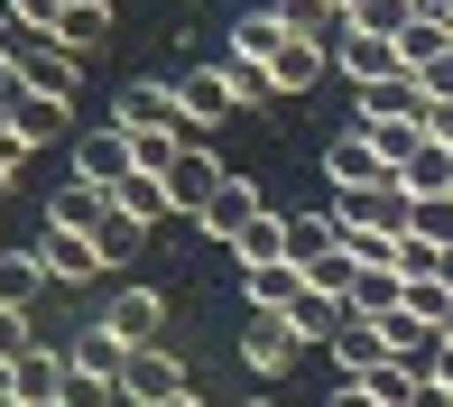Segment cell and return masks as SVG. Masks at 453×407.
I'll list each match as a JSON object with an SVG mask.
<instances>
[{
    "mask_svg": "<svg viewBox=\"0 0 453 407\" xmlns=\"http://www.w3.org/2000/svg\"><path fill=\"white\" fill-rule=\"evenodd\" d=\"M74 176H84V186H102V195H111L120 176H139V139L120 130V120H93V130L74 139Z\"/></svg>",
    "mask_w": 453,
    "mask_h": 407,
    "instance_id": "obj_1",
    "label": "cell"
},
{
    "mask_svg": "<svg viewBox=\"0 0 453 407\" xmlns=\"http://www.w3.org/2000/svg\"><path fill=\"white\" fill-rule=\"evenodd\" d=\"M222 186H232V167H222V157L203 149V139H185V149L167 157V204H176L185 222H195V213H203V204H213Z\"/></svg>",
    "mask_w": 453,
    "mask_h": 407,
    "instance_id": "obj_2",
    "label": "cell"
},
{
    "mask_svg": "<svg viewBox=\"0 0 453 407\" xmlns=\"http://www.w3.org/2000/svg\"><path fill=\"white\" fill-rule=\"evenodd\" d=\"M195 380H185V361L167 352V342H149V352H130L120 361V398L130 407H167V398H185Z\"/></svg>",
    "mask_w": 453,
    "mask_h": 407,
    "instance_id": "obj_3",
    "label": "cell"
},
{
    "mask_svg": "<svg viewBox=\"0 0 453 407\" xmlns=\"http://www.w3.org/2000/svg\"><path fill=\"white\" fill-rule=\"evenodd\" d=\"M407 186H334V222L342 232H407Z\"/></svg>",
    "mask_w": 453,
    "mask_h": 407,
    "instance_id": "obj_4",
    "label": "cell"
},
{
    "mask_svg": "<svg viewBox=\"0 0 453 407\" xmlns=\"http://www.w3.org/2000/svg\"><path fill=\"white\" fill-rule=\"evenodd\" d=\"M296 352H305V342H296V324H287V315H259V305L241 315V361H250L259 380H287V371H296Z\"/></svg>",
    "mask_w": 453,
    "mask_h": 407,
    "instance_id": "obj_5",
    "label": "cell"
},
{
    "mask_svg": "<svg viewBox=\"0 0 453 407\" xmlns=\"http://www.w3.org/2000/svg\"><path fill=\"white\" fill-rule=\"evenodd\" d=\"M111 120H120L130 139H176V84H149V74L120 84V93H111Z\"/></svg>",
    "mask_w": 453,
    "mask_h": 407,
    "instance_id": "obj_6",
    "label": "cell"
},
{
    "mask_svg": "<svg viewBox=\"0 0 453 407\" xmlns=\"http://www.w3.org/2000/svg\"><path fill=\"white\" fill-rule=\"evenodd\" d=\"M28 250L47 259V278H56V288H93V278L111 269V259H102V241H84V232H56V222L28 241Z\"/></svg>",
    "mask_w": 453,
    "mask_h": 407,
    "instance_id": "obj_7",
    "label": "cell"
},
{
    "mask_svg": "<svg viewBox=\"0 0 453 407\" xmlns=\"http://www.w3.org/2000/svg\"><path fill=\"white\" fill-rule=\"evenodd\" d=\"M102 324H111L130 352H149V342H167V296H157V288H111Z\"/></svg>",
    "mask_w": 453,
    "mask_h": 407,
    "instance_id": "obj_8",
    "label": "cell"
},
{
    "mask_svg": "<svg viewBox=\"0 0 453 407\" xmlns=\"http://www.w3.org/2000/svg\"><path fill=\"white\" fill-rule=\"evenodd\" d=\"M324 186H398V167L380 157L370 130H342L334 149H324Z\"/></svg>",
    "mask_w": 453,
    "mask_h": 407,
    "instance_id": "obj_9",
    "label": "cell"
},
{
    "mask_svg": "<svg viewBox=\"0 0 453 407\" xmlns=\"http://www.w3.org/2000/svg\"><path fill=\"white\" fill-rule=\"evenodd\" d=\"M19 84L47 93V102H74V93H84V65H74L56 37H28V47H19Z\"/></svg>",
    "mask_w": 453,
    "mask_h": 407,
    "instance_id": "obj_10",
    "label": "cell"
},
{
    "mask_svg": "<svg viewBox=\"0 0 453 407\" xmlns=\"http://www.w3.org/2000/svg\"><path fill=\"white\" fill-rule=\"evenodd\" d=\"M241 102H232V74L222 65H195V74H176V120L185 130H213V120H232Z\"/></svg>",
    "mask_w": 453,
    "mask_h": 407,
    "instance_id": "obj_11",
    "label": "cell"
},
{
    "mask_svg": "<svg viewBox=\"0 0 453 407\" xmlns=\"http://www.w3.org/2000/svg\"><path fill=\"white\" fill-rule=\"evenodd\" d=\"M250 213H269V195H259L250 176H232V186H222V195H213V204H203V213H195V232H203V241H222V250H232V241L250 232Z\"/></svg>",
    "mask_w": 453,
    "mask_h": 407,
    "instance_id": "obj_12",
    "label": "cell"
},
{
    "mask_svg": "<svg viewBox=\"0 0 453 407\" xmlns=\"http://www.w3.org/2000/svg\"><path fill=\"white\" fill-rule=\"evenodd\" d=\"M324 65H334V47H324V37H287V47L269 56V84H278V102L315 93V84H324Z\"/></svg>",
    "mask_w": 453,
    "mask_h": 407,
    "instance_id": "obj_13",
    "label": "cell"
},
{
    "mask_svg": "<svg viewBox=\"0 0 453 407\" xmlns=\"http://www.w3.org/2000/svg\"><path fill=\"white\" fill-rule=\"evenodd\" d=\"M334 65L352 74L361 93H370V84H398V74H407V65H398V47H388V37H361V28H342V37H334Z\"/></svg>",
    "mask_w": 453,
    "mask_h": 407,
    "instance_id": "obj_14",
    "label": "cell"
},
{
    "mask_svg": "<svg viewBox=\"0 0 453 407\" xmlns=\"http://www.w3.org/2000/svg\"><path fill=\"white\" fill-rule=\"evenodd\" d=\"M324 352L342 361V380H370V371H380V361H388V334H380V324H370V315H342Z\"/></svg>",
    "mask_w": 453,
    "mask_h": 407,
    "instance_id": "obj_15",
    "label": "cell"
},
{
    "mask_svg": "<svg viewBox=\"0 0 453 407\" xmlns=\"http://www.w3.org/2000/svg\"><path fill=\"white\" fill-rule=\"evenodd\" d=\"M47 222H56V232H84V241H102V222H111V195L74 176V186H56V195H47Z\"/></svg>",
    "mask_w": 453,
    "mask_h": 407,
    "instance_id": "obj_16",
    "label": "cell"
},
{
    "mask_svg": "<svg viewBox=\"0 0 453 407\" xmlns=\"http://www.w3.org/2000/svg\"><path fill=\"white\" fill-rule=\"evenodd\" d=\"M65 111H74V102H47V93H28V84H19L10 102H0V120H10V130L28 139V149H47V139H65Z\"/></svg>",
    "mask_w": 453,
    "mask_h": 407,
    "instance_id": "obj_17",
    "label": "cell"
},
{
    "mask_svg": "<svg viewBox=\"0 0 453 407\" xmlns=\"http://www.w3.org/2000/svg\"><path fill=\"white\" fill-rule=\"evenodd\" d=\"M296 296H305V269H296V259H269V269H241V305H259V315H287Z\"/></svg>",
    "mask_w": 453,
    "mask_h": 407,
    "instance_id": "obj_18",
    "label": "cell"
},
{
    "mask_svg": "<svg viewBox=\"0 0 453 407\" xmlns=\"http://www.w3.org/2000/svg\"><path fill=\"white\" fill-rule=\"evenodd\" d=\"M111 213H120V222H139V232H157V222L176 213V204H167V176H149V167L120 176V186H111Z\"/></svg>",
    "mask_w": 453,
    "mask_h": 407,
    "instance_id": "obj_19",
    "label": "cell"
},
{
    "mask_svg": "<svg viewBox=\"0 0 453 407\" xmlns=\"http://www.w3.org/2000/svg\"><path fill=\"white\" fill-rule=\"evenodd\" d=\"M56 47H65L74 65H84V56H102V47H111V0H74L65 28H56Z\"/></svg>",
    "mask_w": 453,
    "mask_h": 407,
    "instance_id": "obj_20",
    "label": "cell"
},
{
    "mask_svg": "<svg viewBox=\"0 0 453 407\" xmlns=\"http://www.w3.org/2000/svg\"><path fill=\"white\" fill-rule=\"evenodd\" d=\"M47 288H56V278H47V259H37V250H0V305H10V315H28Z\"/></svg>",
    "mask_w": 453,
    "mask_h": 407,
    "instance_id": "obj_21",
    "label": "cell"
},
{
    "mask_svg": "<svg viewBox=\"0 0 453 407\" xmlns=\"http://www.w3.org/2000/svg\"><path fill=\"white\" fill-rule=\"evenodd\" d=\"M334 250H342L334 213H287V259H296V269H315V259H334Z\"/></svg>",
    "mask_w": 453,
    "mask_h": 407,
    "instance_id": "obj_22",
    "label": "cell"
},
{
    "mask_svg": "<svg viewBox=\"0 0 453 407\" xmlns=\"http://www.w3.org/2000/svg\"><path fill=\"white\" fill-rule=\"evenodd\" d=\"M56 389H65V352H56V342H28V352H19V398L56 407Z\"/></svg>",
    "mask_w": 453,
    "mask_h": 407,
    "instance_id": "obj_23",
    "label": "cell"
},
{
    "mask_svg": "<svg viewBox=\"0 0 453 407\" xmlns=\"http://www.w3.org/2000/svg\"><path fill=\"white\" fill-rule=\"evenodd\" d=\"M398 315H417V324H435V334H444V324H453V269L407 278V288H398Z\"/></svg>",
    "mask_w": 453,
    "mask_h": 407,
    "instance_id": "obj_24",
    "label": "cell"
},
{
    "mask_svg": "<svg viewBox=\"0 0 453 407\" xmlns=\"http://www.w3.org/2000/svg\"><path fill=\"white\" fill-rule=\"evenodd\" d=\"M278 47H287V19H278V10H250V19L232 28V65H269Z\"/></svg>",
    "mask_w": 453,
    "mask_h": 407,
    "instance_id": "obj_25",
    "label": "cell"
},
{
    "mask_svg": "<svg viewBox=\"0 0 453 407\" xmlns=\"http://www.w3.org/2000/svg\"><path fill=\"white\" fill-rule=\"evenodd\" d=\"M407 19H417V0H352V10H342V28L388 37V47H398V37H407Z\"/></svg>",
    "mask_w": 453,
    "mask_h": 407,
    "instance_id": "obj_26",
    "label": "cell"
},
{
    "mask_svg": "<svg viewBox=\"0 0 453 407\" xmlns=\"http://www.w3.org/2000/svg\"><path fill=\"white\" fill-rule=\"evenodd\" d=\"M342 315H352V305H342V296H315V288L287 305V324H296V342H305V352H315V342H334V324H342Z\"/></svg>",
    "mask_w": 453,
    "mask_h": 407,
    "instance_id": "obj_27",
    "label": "cell"
},
{
    "mask_svg": "<svg viewBox=\"0 0 453 407\" xmlns=\"http://www.w3.org/2000/svg\"><path fill=\"white\" fill-rule=\"evenodd\" d=\"M56 407H130L120 398L111 371H84V361H65V389H56Z\"/></svg>",
    "mask_w": 453,
    "mask_h": 407,
    "instance_id": "obj_28",
    "label": "cell"
},
{
    "mask_svg": "<svg viewBox=\"0 0 453 407\" xmlns=\"http://www.w3.org/2000/svg\"><path fill=\"white\" fill-rule=\"evenodd\" d=\"M269 10L287 19V37H324V47L342 37V10H334V0H269Z\"/></svg>",
    "mask_w": 453,
    "mask_h": 407,
    "instance_id": "obj_29",
    "label": "cell"
},
{
    "mask_svg": "<svg viewBox=\"0 0 453 407\" xmlns=\"http://www.w3.org/2000/svg\"><path fill=\"white\" fill-rule=\"evenodd\" d=\"M435 56H453V28H444V19H426V10H417V19H407V37H398V65L417 74V65H435Z\"/></svg>",
    "mask_w": 453,
    "mask_h": 407,
    "instance_id": "obj_30",
    "label": "cell"
},
{
    "mask_svg": "<svg viewBox=\"0 0 453 407\" xmlns=\"http://www.w3.org/2000/svg\"><path fill=\"white\" fill-rule=\"evenodd\" d=\"M241 269H269V259H287V213H250V232L232 241Z\"/></svg>",
    "mask_w": 453,
    "mask_h": 407,
    "instance_id": "obj_31",
    "label": "cell"
},
{
    "mask_svg": "<svg viewBox=\"0 0 453 407\" xmlns=\"http://www.w3.org/2000/svg\"><path fill=\"white\" fill-rule=\"evenodd\" d=\"M398 288H407L398 269H361V278H352V315H370V324H388V315H398Z\"/></svg>",
    "mask_w": 453,
    "mask_h": 407,
    "instance_id": "obj_32",
    "label": "cell"
},
{
    "mask_svg": "<svg viewBox=\"0 0 453 407\" xmlns=\"http://www.w3.org/2000/svg\"><path fill=\"white\" fill-rule=\"evenodd\" d=\"M398 186H407V195H453V149H417V157L398 167Z\"/></svg>",
    "mask_w": 453,
    "mask_h": 407,
    "instance_id": "obj_33",
    "label": "cell"
},
{
    "mask_svg": "<svg viewBox=\"0 0 453 407\" xmlns=\"http://www.w3.org/2000/svg\"><path fill=\"white\" fill-rule=\"evenodd\" d=\"M407 232L435 241V250L453 259V195H417V204H407Z\"/></svg>",
    "mask_w": 453,
    "mask_h": 407,
    "instance_id": "obj_34",
    "label": "cell"
},
{
    "mask_svg": "<svg viewBox=\"0 0 453 407\" xmlns=\"http://www.w3.org/2000/svg\"><path fill=\"white\" fill-rule=\"evenodd\" d=\"M0 10H10V37H19V47L65 28V0H0Z\"/></svg>",
    "mask_w": 453,
    "mask_h": 407,
    "instance_id": "obj_35",
    "label": "cell"
},
{
    "mask_svg": "<svg viewBox=\"0 0 453 407\" xmlns=\"http://www.w3.org/2000/svg\"><path fill=\"white\" fill-rule=\"evenodd\" d=\"M222 74H232V102H241V111H269V102H278L269 65H232V56H222Z\"/></svg>",
    "mask_w": 453,
    "mask_h": 407,
    "instance_id": "obj_36",
    "label": "cell"
},
{
    "mask_svg": "<svg viewBox=\"0 0 453 407\" xmlns=\"http://www.w3.org/2000/svg\"><path fill=\"white\" fill-rule=\"evenodd\" d=\"M407 84H417V102H453V56H435V65H417Z\"/></svg>",
    "mask_w": 453,
    "mask_h": 407,
    "instance_id": "obj_37",
    "label": "cell"
},
{
    "mask_svg": "<svg viewBox=\"0 0 453 407\" xmlns=\"http://www.w3.org/2000/svg\"><path fill=\"white\" fill-rule=\"evenodd\" d=\"M417 130H426V149H453V102H417Z\"/></svg>",
    "mask_w": 453,
    "mask_h": 407,
    "instance_id": "obj_38",
    "label": "cell"
},
{
    "mask_svg": "<svg viewBox=\"0 0 453 407\" xmlns=\"http://www.w3.org/2000/svg\"><path fill=\"white\" fill-rule=\"evenodd\" d=\"M28 157H37V149H28V139H19V130H10V120H0V176H19V167H28Z\"/></svg>",
    "mask_w": 453,
    "mask_h": 407,
    "instance_id": "obj_39",
    "label": "cell"
},
{
    "mask_svg": "<svg viewBox=\"0 0 453 407\" xmlns=\"http://www.w3.org/2000/svg\"><path fill=\"white\" fill-rule=\"evenodd\" d=\"M28 342H37V334H28V315H10V305H0V352L19 361V352H28Z\"/></svg>",
    "mask_w": 453,
    "mask_h": 407,
    "instance_id": "obj_40",
    "label": "cell"
},
{
    "mask_svg": "<svg viewBox=\"0 0 453 407\" xmlns=\"http://www.w3.org/2000/svg\"><path fill=\"white\" fill-rule=\"evenodd\" d=\"M324 407H380V389H370V380H342V389L324 398Z\"/></svg>",
    "mask_w": 453,
    "mask_h": 407,
    "instance_id": "obj_41",
    "label": "cell"
},
{
    "mask_svg": "<svg viewBox=\"0 0 453 407\" xmlns=\"http://www.w3.org/2000/svg\"><path fill=\"white\" fill-rule=\"evenodd\" d=\"M426 380H435V389L453 398V342H435V371H426Z\"/></svg>",
    "mask_w": 453,
    "mask_h": 407,
    "instance_id": "obj_42",
    "label": "cell"
},
{
    "mask_svg": "<svg viewBox=\"0 0 453 407\" xmlns=\"http://www.w3.org/2000/svg\"><path fill=\"white\" fill-rule=\"evenodd\" d=\"M19 93V47H0V102Z\"/></svg>",
    "mask_w": 453,
    "mask_h": 407,
    "instance_id": "obj_43",
    "label": "cell"
},
{
    "mask_svg": "<svg viewBox=\"0 0 453 407\" xmlns=\"http://www.w3.org/2000/svg\"><path fill=\"white\" fill-rule=\"evenodd\" d=\"M0 398H19V361L10 352H0Z\"/></svg>",
    "mask_w": 453,
    "mask_h": 407,
    "instance_id": "obj_44",
    "label": "cell"
},
{
    "mask_svg": "<svg viewBox=\"0 0 453 407\" xmlns=\"http://www.w3.org/2000/svg\"><path fill=\"white\" fill-rule=\"evenodd\" d=\"M407 407H453V398H444V389H435V380H426V389H417V398H407Z\"/></svg>",
    "mask_w": 453,
    "mask_h": 407,
    "instance_id": "obj_45",
    "label": "cell"
},
{
    "mask_svg": "<svg viewBox=\"0 0 453 407\" xmlns=\"http://www.w3.org/2000/svg\"><path fill=\"white\" fill-rule=\"evenodd\" d=\"M417 10H426V19H444V10H453V0H417Z\"/></svg>",
    "mask_w": 453,
    "mask_h": 407,
    "instance_id": "obj_46",
    "label": "cell"
},
{
    "mask_svg": "<svg viewBox=\"0 0 453 407\" xmlns=\"http://www.w3.org/2000/svg\"><path fill=\"white\" fill-rule=\"evenodd\" d=\"M0 47H19V37H10V10H0Z\"/></svg>",
    "mask_w": 453,
    "mask_h": 407,
    "instance_id": "obj_47",
    "label": "cell"
},
{
    "mask_svg": "<svg viewBox=\"0 0 453 407\" xmlns=\"http://www.w3.org/2000/svg\"><path fill=\"white\" fill-rule=\"evenodd\" d=\"M10 195H19V176H0V204H10Z\"/></svg>",
    "mask_w": 453,
    "mask_h": 407,
    "instance_id": "obj_48",
    "label": "cell"
},
{
    "mask_svg": "<svg viewBox=\"0 0 453 407\" xmlns=\"http://www.w3.org/2000/svg\"><path fill=\"white\" fill-rule=\"evenodd\" d=\"M167 407H203V398H195V389H185V398H167Z\"/></svg>",
    "mask_w": 453,
    "mask_h": 407,
    "instance_id": "obj_49",
    "label": "cell"
},
{
    "mask_svg": "<svg viewBox=\"0 0 453 407\" xmlns=\"http://www.w3.org/2000/svg\"><path fill=\"white\" fill-rule=\"evenodd\" d=\"M241 407H278V398H241Z\"/></svg>",
    "mask_w": 453,
    "mask_h": 407,
    "instance_id": "obj_50",
    "label": "cell"
},
{
    "mask_svg": "<svg viewBox=\"0 0 453 407\" xmlns=\"http://www.w3.org/2000/svg\"><path fill=\"white\" fill-rule=\"evenodd\" d=\"M334 10H352V0H334Z\"/></svg>",
    "mask_w": 453,
    "mask_h": 407,
    "instance_id": "obj_51",
    "label": "cell"
}]
</instances>
